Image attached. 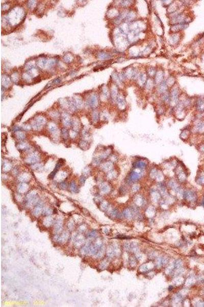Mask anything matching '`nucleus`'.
Returning <instances> with one entry per match:
<instances>
[{"label": "nucleus", "instance_id": "nucleus-1", "mask_svg": "<svg viewBox=\"0 0 204 307\" xmlns=\"http://www.w3.org/2000/svg\"><path fill=\"white\" fill-rule=\"evenodd\" d=\"M144 176V170L134 169L128 174L127 183L129 184H134L138 182Z\"/></svg>", "mask_w": 204, "mask_h": 307}, {"label": "nucleus", "instance_id": "nucleus-2", "mask_svg": "<svg viewBox=\"0 0 204 307\" xmlns=\"http://www.w3.org/2000/svg\"><path fill=\"white\" fill-rule=\"evenodd\" d=\"M175 172L178 182L183 183L186 182L187 178V174L181 165L177 166Z\"/></svg>", "mask_w": 204, "mask_h": 307}, {"label": "nucleus", "instance_id": "nucleus-3", "mask_svg": "<svg viewBox=\"0 0 204 307\" xmlns=\"http://www.w3.org/2000/svg\"><path fill=\"white\" fill-rule=\"evenodd\" d=\"M148 163L146 161L143 159H138L134 162L133 166L134 169H139L141 170H145L147 167Z\"/></svg>", "mask_w": 204, "mask_h": 307}, {"label": "nucleus", "instance_id": "nucleus-4", "mask_svg": "<svg viewBox=\"0 0 204 307\" xmlns=\"http://www.w3.org/2000/svg\"><path fill=\"white\" fill-rule=\"evenodd\" d=\"M183 197L188 201L194 202L196 200V194L195 192L193 190H186L183 193Z\"/></svg>", "mask_w": 204, "mask_h": 307}, {"label": "nucleus", "instance_id": "nucleus-5", "mask_svg": "<svg viewBox=\"0 0 204 307\" xmlns=\"http://www.w3.org/2000/svg\"><path fill=\"white\" fill-rule=\"evenodd\" d=\"M194 130L196 133H204V121H199L197 122L195 125H194Z\"/></svg>", "mask_w": 204, "mask_h": 307}, {"label": "nucleus", "instance_id": "nucleus-6", "mask_svg": "<svg viewBox=\"0 0 204 307\" xmlns=\"http://www.w3.org/2000/svg\"><path fill=\"white\" fill-rule=\"evenodd\" d=\"M179 98V92L177 89H174L172 91L171 96V102H173V103L176 104L177 103Z\"/></svg>", "mask_w": 204, "mask_h": 307}, {"label": "nucleus", "instance_id": "nucleus-7", "mask_svg": "<svg viewBox=\"0 0 204 307\" xmlns=\"http://www.w3.org/2000/svg\"><path fill=\"white\" fill-rule=\"evenodd\" d=\"M160 170H159L157 168H152L149 172V178L150 179H151L152 180H155L156 179L157 175L158 174Z\"/></svg>", "mask_w": 204, "mask_h": 307}, {"label": "nucleus", "instance_id": "nucleus-8", "mask_svg": "<svg viewBox=\"0 0 204 307\" xmlns=\"http://www.w3.org/2000/svg\"><path fill=\"white\" fill-rule=\"evenodd\" d=\"M196 109L200 112H204V100L199 99L196 102Z\"/></svg>", "mask_w": 204, "mask_h": 307}, {"label": "nucleus", "instance_id": "nucleus-9", "mask_svg": "<svg viewBox=\"0 0 204 307\" xmlns=\"http://www.w3.org/2000/svg\"><path fill=\"white\" fill-rule=\"evenodd\" d=\"M62 163H63V162H62V161H61V160H60V161H58V163L56 164V167L55 168V169H54V171H53L52 173H51L50 174L49 176H48V177H49L50 179H53V178L54 177V176L56 175V174L57 172H58V170L59 169V168H60V166L62 165Z\"/></svg>", "mask_w": 204, "mask_h": 307}, {"label": "nucleus", "instance_id": "nucleus-10", "mask_svg": "<svg viewBox=\"0 0 204 307\" xmlns=\"http://www.w3.org/2000/svg\"><path fill=\"white\" fill-rule=\"evenodd\" d=\"M117 173L114 170H111L109 172H108V173L107 174V178L109 180H113L115 178H116V177H117Z\"/></svg>", "mask_w": 204, "mask_h": 307}, {"label": "nucleus", "instance_id": "nucleus-11", "mask_svg": "<svg viewBox=\"0 0 204 307\" xmlns=\"http://www.w3.org/2000/svg\"><path fill=\"white\" fill-rule=\"evenodd\" d=\"M189 134H190V132L188 130H187V129L184 130L181 132V134L180 135V138L182 139L185 140L188 139V136H189Z\"/></svg>", "mask_w": 204, "mask_h": 307}, {"label": "nucleus", "instance_id": "nucleus-12", "mask_svg": "<svg viewBox=\"0 0 204 307\" xmlns=\"http://www.w3.org/2000/svg\"><path fill=\"white\" fill-rule=\"evenodd\" d=\"M117 101L118 105L120 106V107L123 109L126 106V101L124 98L122 97H118L117 99Z\"/></svg>", "mask_w": 204, "mask_h": 307}, {"label": "nucleus", "instance_id": "nucleus-13", "mask_svg": "<svg viewBox=\"0 0 204 307\" xmlns=\"http://www.w3.org/2000/svg\"><path fill=\"white\" fill-rule=\"evenodd\" d=\"M113 167V164L112 162H108L107 163H106L103 166V169L104 171H107V172H109L110 171L112 170Z\"/></svg>", "mask_w": 204, "mask_h": 307}, {"label": "nucleus", "instance_id": "nucleus-14", "mask_svg": "<svg viewBox=\"0 0 204 307\" xmlns=\"http://www.w3.org/2000/svg\"><path fill=\"white\" fill-rule=\"evenodd\" d=\"M97 98L95 96H92L89 102V105L91 107H94L97 105Z\"/></svg>", "mask_w": 204, "mask_h": 307}, {"label": "nucleus", "instance_id": "nucleus-15", "mask_svg": "<svg viewBox=\"0 0 204 307\" xmlns=\"http://www.w3.org/2000/svg\"><path fill=\"white\" fill-rule=\"evenodd\" d=\"M196 182L199 185L204 186V174L199 175L196 178Z\"/></svg>", "mask_w": 204, "mask_h": 307}, {"label": "nucleus", "instance_id": "nucleus-16", "mask_svg": "<svg viewBox=\"0 0 204 307\" xmlns=\"http://www.w3.org/2000/svg\"><path fill=\"white\" fill-rule=\"evenodd\" d=\"M100 189H101V190L103 192L106 193L109 191L110 188H109V186L107 184L103 183V184H101V185H100Z\"/></svg>", "mask_w": 204, "mask_h": 307}, {"label": "nucleus", "instance_id": "nucleus-17", "mask_svg": "<svg viewBox=\"0 0 204 307\" xmlns=\"http://www.w3.org/2000/svg\"><path fill=\"white\" fill-rule=\"evenodd\" d=\"M38 160V157L36 155H32L28 158V161L29 163H35Z\"/></svg>", "mask_w": 204, "mask_h": 307}, {"label": "nucleus", "instance_id": "nucleus-18", "mask_svg": "<svg viewBox=\"0 0 204 307\" xmlns=\"http://www.w3.org/2000/svg\"><path fill=\"white\" fill-rule=\"evenodd\" d=\"M70 188H71V190H72V191L73 192L77 193V192H78V189L77 186V185H76V183H75V182H72L71 183V184H70Z\"/></svg>", "mask_w": 204, "mask_h": 307}, {"label": "nucleus", "instance_id": "nucleus-19", "mask_svg": "<svg viewBox=\"0 0 204 307\" xmlns=\"http://www.w3.org/2000/svg\"><path fill=\"white\" fill-rule=\"evenodd\" d=\"M167 89V86H166V83L165 82H163L162 83L160 86V87L159 88V91L161 93H164L165 92V91Z\"/></svg>", "mask_w": 204, "mask_h": 307}, {"label": "nucleus", "instance_id": "nucleus-20", "mask_svg": "<svg viewBox=\"0 0 204 307\" xmlns=\"http://www.w3.org/2000/svg\"><path fill=\"white\" fill-rule=\"evenodd\" d=\"M61 134L63 136V138L65 139H67L69 137V134L68 131L66 129H63L61 131Z\"/></svg>", "mask_w": 204, "mask_h": 307}, {"label": "nucleus", "instance_id": "nucleus-21", "mask_svg": "<svg viewBox=\"0 0 204 307\" xmlns=\"http://www.w3.org/2000/svg\"><path fill=\"white\" fill-rule=\"evenodd\" d=\"M27 189V185L26 184H20V185L19 186V190L21 192H24V191H26Z\"/></svg>", "mask_w": 204, "mask_h": 307}, {"label": "nucleus", "instance_id": "nucleus-22", "mask_svg": "<svg viewBox=\"0 0 204 307\" xmlns=\"http://www.w3.org/2000/svg\"><path fill=\"white\" fill-rule=\"evenodd\" d=\"M139 186H140L138 184H137V183H134L133 185H132V190L134 192H136V191H138V190L139 189V188H140Z\"/></svg>", "mask_w": 204, "mask_h": 307}, {"label": "nucleus", "instance_id": "nucleus-23", "mask_svg": "<svg viewBox=\"0 0 204 307\" xmlns=\"http://www.w3.org/2000/svg\"><path fill=\"white\" fill-rule=\"evenodd\" d=\"M41 211V206H38L34 210V214L35 215H36V216H38L40 213Z\"/></svg>", "mask_w": 204, "mask_h": 307}, {"label": "nucleus", "instance_id": "nucleus-24", "mask_svg": "<svg viewBox=\"0 0 204 307\" xmlns=\"http://www.w3.org/2000/svg\"><path fill=\"white\" fill-rule=\"evenodd\" d=\"M99 58L100 59H109V58H110V57L109 55H108L107 53H101L99 54Z\"/></svg>", "mask_w": 204, "mask_h": 307}, {"label": "nucleus", "instance_id": "nucleus-25", "mask_svg": "<svg viewBox=\"0 0 204 307\" xmlns=\"http://www.w3.org/2000/svg\"><path fill=\"white\" fill-rule=\"evenodd\" d=\"M96 233L95 231H92L91 232H90L88 234V236L89 238H94L95 236H96Z\"/></svg>", "mask_w": 204, "mask_h": 307}, {"label": "nucleus", "instance_id": "nucleus-26", "mask_svg": "<svg viewBox=\"0 0 204 307\" xmlns=\"http://www.w3.org/2000/svg\"><path fill=\"white\" fill-rule=\"evenodd\" d=\"M56 130H57V129H56V127H55V126H53V125H52V126L50 127V128H49V131H50L51 132H52V133H54V132H55L56 131Z\"/></svg>", "mask_w": 204, "mask_h": 307}, {"label": "nucleus", "instance_id": "nucleus-27", "mask_svg": "<svg viewBox=\"0 0 204 307\" xmlns=\"http://www.w3.org/2000/svg\"><path fill=\"white\" fill-rule=\"evenodd\" d=\"M59 186H60V187H61V189H66V186H66V183L62 182V183H60V184Z\"/></svg>", "mask_w": 204, "mask_h": 307}, {"label": "nucleus", "instance_id": "nucleus-28", "mask_svg": "<svg viewBox=\"0 0 204 307\" xmlns=\"http://www.w3.org/2000/svg\"><path fill=\"white\" fill-rule=\"evenodd\" d=\"M20 149H26L28 147V146L26 145L25 144H20Z\"/></svg>", "mask_w": 204, "mask_h": 307}, {"label": "nucleus", "instance_id": "nucleus-29", "mask_svg": "<svg viewBox=\"0 0 204 307\" xmlns=\"http://www.w3.org/2000/svg\"><path fill=\"white\" fill-rule=\"evenodd\" d=\"M93 120H94V121H96L98 120V116L97 115V114L95 112L93 114Z\"/></svg>", "mask_w": 204, "mask_h": 307}, {"label": "nucleus", "instance_id": "nucleus-30", "mask_svg": "<svg viewBox=\"0 0 204 307\" xmlns=\"http://www.w3.org/2000/svg\"><path fill=\"white\" fill-rule=\"evenodd\" d=\"M43 213H44V214L45 215H50L51 213H52V211H50V210H49V209H47V210H46L44 211Z\"/></svg>", "mask_w": 204, "mask_h": 307}, {"label": "nucleus", "instance_id": "nucleus-31", "mask_svg": "<svg viewBox=\"0 0 204 307\" xmlns=\"http://www.w3.org/2000/svg\"><path fill=\"white\" fill-rule=\"evenodd\" d=\"M199 150L202 152H204V144H202L201 146H200Z\"/></svg>", "mask_w": 204, "mask_h": 307}, {"label": "nucleus", "instance_id": "nucleus-32", "mask_svg": "<svg viewBox=\"0 0 204 307\" xmlns=\"http://www.w3.org/2000/svg\"><path fill=\"white\" fill-rule=\"evenodd\" d=\"M18 137H19V138L20 139H24V135L23 134H20V135L18 136Z\"/></svg>", "mask_w": 204, "mask_h": 307}, {"label": "nucleus", "instance_id": "nucleus-33", "mask_svg": "<svg viewBox=\"0 0 204 307\" xmlns=\"http://www.w3.org/2000/svg\"><path fill=\"white\" fill-rule=\"evenodd\" d=\"M13 130H14L15 131H21L20 128L19 127H15V128H14V129H13Z\"/></svg>", "mask_w": 204, "mask_h": 307}, {"label": "nucleus", "instance_id": "nucleus-34", "mask_svg": "<svg viewBox=\"0 0 204 307\" xmlns=\"http://www.w3.org/2000/svg\"><path fill=\"white\" fill-rule=\"evenodd\" d=\"M202 205L204 206V196H203V199H202Z\"/></svg>", "mask_w": 204, "mask_h": 307}, {"label": "nucleus", "instance_id": "nucleus-35", "mask_svg": "<svg viewBox=\"0 0 204 307\" xmlns=\"http://www.w3.org/2000/svg\"><path fill=\"white\" fill-rule=\"evenodd\" d=\"M172 289H173V287L170 286V287H169V289H168V290H169V291H171V290H172Z\"/></svg>", "mask_w": 204, "mask_h": 307}]
</instances>
